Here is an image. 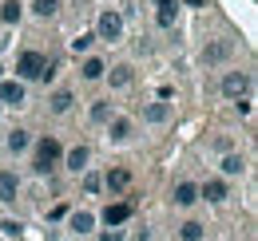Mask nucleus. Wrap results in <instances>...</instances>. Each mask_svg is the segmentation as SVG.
I'll return each instance as SVG.
<instances>
[{
  "mask_svg": "<svg viewBox=\"0 0 258 241\" xmlns=\"http://www.w3.org/2000/svg\"><path fill=\"white\" fill-rule=\"evenodd\" d=\"M60 158H64V147H60V139H52V135H44L40 143H36L32 151V170L44 178V174H52L56 166H60Z\"/></svg>",
  "mask_w": 258,
  "mask_h": 241,
  "instance_id": "f257e3e1",
  "label": "nucleus"
},
{
  "mask_svg": "<svg viewBox=\"0 0 258 241\" xmlns=\"http://www.w3.org/2000/svg\"><path fill=\"white\" fill-rule=\"evenodd\" d=\"M44 75H48V56H44V52H20L16 79L24 83V79H44Z\"/></svg>",
  "mask_w": 258,
  "mask_h": 241,
  "instance_id": "f03ea898",
  "label": "nucleus"
},
{
  "mask_svg": "<svg viewBox=\"0 0 258 241\" xmlns=\"http://www.w3.org/2000/svg\"><path fill=\"white\" fill-rule=\"evenodd\" d=\"M96 40H107V44H115V40H123V16L115 12V8H103L96 20V32H92Z\"/></svg>",
  "mask_w": 258,
  "mask_h": 241,
  "instance_id": "7ed1b4c3",
  "label": "nucleus"
},
{
  "mask_svg": "<svg viewBox=\"0 0 258 241\" xmlns=\"http://www.w3.org/2000/svg\"><path fill=\"white\" fill-rule=\"evenodd\" d=\"M28 91L20 79H0V107H24Z\"/></svg>",
  "mask_w": 258,
  "mask_h": 241,
  "instance_id": "20e7f679",
  "label": "nucleus"
},
{
  "mask_svg": "<svg viewBox=\"0 0 258 241\" xmlns=\"http://www.w3.org/2000/svg\"><path fill=\"white\" fill-rule=\"evenodd\" d=\"M246 87H250V75H246V71H226L223 75V95L226 99H242Z\"/></svg>",
  "mask_w": 258,
  "mask_h": 241,
  "instance_id": "39448f33",
  "label": "nucleus"
},
{
  "mask_svg": "<svg viewBox=\"0 0 258 241\" xmlns=\"http://www.w3.org/2000/svg\"><path fill=\"white\" fill-rule=\"evenodd\" d=\"M230 52H234L230 40H215V44L203 48V63H223V60H230Z\"/></svg>",
  "mask_w": 258,
  "mask_h": 241,
  "instance_id": "423d86ee",
  "label": "nucleus"
},
{
  "mask_svg": "<svg viewBox=\"0 0 258 241\" xmlns=\"http://www.w3.org/2000/svg\"><path fill=\"white\" fill-rule=\"evenodd\" d=\"M88 158H92L88 147H72V151L64 154V166L72 170V174H84V170H88Z\"/></svg>",
  "mask_w": 258,
  "mask_h": 241,
  "instance_id": "0eeeda50",
  "label": "nucleus"
},
{
  "mask_svg": "<svg viewBox=\"0 0 258 241\" xmlns=\"http://www.w3.org/2000/svg\"><path fill=\"white\" fill-rule=\"evenodd\" d=\"M127 217H131V202H115V206H107V210H103V221H107V229L123 225Z\"/></svg>",
  "mask_w": 258,
  "mask_h": 241,
  "instance_id": "6e6552de",
  "label": "nucleus"
},
{
  "mask_svg": "<svg viewBox=\"0 0 258 241\" xmlns=\"http://www.w3.org/2000/svg\"><path fill=\"white\" fill-rule=\"evenodd\" d=\"M16 194H20V178L12 170H0V202H16Z\"/></svg>",
  "mask_w": 258,
  "mask_h": 241,
  "instance_id": "1a4fd4ad",
  "label": "nucleus"
},
{
  "mask_svg": "<svg viewBox=\"0 0 258 241\" xmlns=\"http://www.w3.org/2000/svg\"><path fill=\"white\" fill-rule=\"evenodd\" d=\"M171 198H175V206H183V210H187V206H195V202H199V186H195V182H179Z\"/></svg>",
  "mask_w": 258,
  "mask_h": 241,
  "instance_id": "9d476101",
  "label": "nucleus"
},
{
  "mask_svg": "<svg viewBox=\"0 0 258 241\" xmlns=\"http://www.w3.org/2000/svg\"><path fill=\"white\" fill-rule=\"evenodd\" d=\"M80 75H84L88 83H96V79H103V75H107V67H103V60H96V56H88V60L80 63Z\"/></svg>",
  "mask_w": 258,
  "mask_h": 241,
  "instance_id": "9b49d317",
  "label": "nucleus"
},
{
  "mask_svg": "<svg viewBox=\"0 0 258 241\" xmlns=\"http://www.w3.org/2000/svg\"><path fill=\"white\" fill-rule=\"evenodd\" d=\"M72 103H76V99H72V91H68V87H60L56 95H52V99H48L52 115H68V111H72Z\"/></svg>",
  "mask_w": 258,
  "mask_h": 241,
  "instance_id": "f8f14e48",
  "label": "nucleus"
},
{
  "mask_svg": "<svg viewBox=\"0 0 258 241\" xmlns=\"http://www.w3.org/2000/svg\"><path fill=\"white\" fill-rule=\"evenodd\" d=\"M103 186H107L111 194H119V190H127V186H131V174H127V170H107V174H103Z\"/></svg>",
  "mask_w": 258,
  "mask_h": 241,
  "instance_id": "ddd939ff",
  "label": "nucleus"
},
{
  "mask_svg": "<svg viewBox=\"0 0 258 241\" xmlns=\"http://www.w3.org/2000/svg\"><path fill=\"white\" fill-rule=\"evenodd\" d=\"M28 147H32V135H28L24 127H16V131L8 135V151H12V154H24Z\"/></svg>",
  "mask_w": 258,
  "mask_h": 241,
  "instance_id": "4468645a",
  "label": "nucleus"
},
{
  "mask_svg": "<svg viewBox=\"0 0 258 241\" xmlns=\"http://www.w3.org/2000/svg\"><path fill=\"white\" fill-rule=\"evenodd\" d=\"M199 194H203L207 202H223V198H226V182L211 178V182H207V186H203V190H199Z\"/></svg>",
  "mask_w": 258,
  "mask_h": 241,
  "instance_id": "2eb2a0df",
  "label": "nucleus"
},
{
  "mask_svg": "<svg viewBox=\"0 0 258 241\" xmlns=\"http://www.w3.org/2000/svg\"><path fill=\"white\" fill-rule=\"evenodd\" d=\"M68 225H72L76 233H88V229L96 225V217H92L88 210H76V213H72V221H68Z\"/></svg>",
  "mask_w": 258,
  "mask_h": 241,
  "instance_id": "dca6fc26",
  "label": "nucleus"
},
{
  "mask_svg": "<svg viewBox=\"0 0 258 241\" xmlns=\"http://www.w3.org/2000/svg\"><path fill=\"white\" fill-rule=\"evenodd\" d=\"M143 119L147 123H167L171 119V107H167V103H151V107L143 111Z\"/></svg>",
  "mask_w": 258,
  "mask_h": 241,
  "instance_id": "f3484780",
  "label": "nucleus"
},
{
  "mask_svg": "<svg viewBox=\"0 0 258 241\" xmlns=\"http://www.w3.org/2000/svg\"><path fill=\"white\" fill-rule=\"evenodd\" d=\"M242 170H246L242 154H226V158H223V174H226V178H234V174H242Z\"/></svg>",
  "mask_w": 258,
  "mask_h": 241,
  "instance_id": "a211bd4d",
  "label": "nucleus"
},
{
  "mask_svg": "<svg viewBox=\"0 0 258 241\" xmlns=\"http://www.w3.org/2000/svg\"><path fill=\"white\" fill-rule=\"evenodd\" d=\"M179 241H203V225L199 221H183L179 225Z\"/></svg>",
  "mask_w": 258,
  "mask_h": 241,
  "instance_id": "6ab92c4d",
  "label": "nucleus"
},
{
  "mask_svg": "<svg viewBox=\"0 0 258 241\" xmlns=\"http://www.w3.org/2000/svg\"><path fill=\"white\" fill-rule=\"evenodd\" d=\"M56 8H60V0H32V12L40 20H48V16H56Z\"/></svg>",
  "mask_w": 258,
  "mask_h": 241,
  "instance_id": "aec40b11",
  "label": "nucleus"
},
{
  "mask_svg": "<svg viewBox=\"0 0 258 241\" xmlns=\"http://www.w3.org/2000/svg\"><path fill=\"white\" fill-rule=\"evenodd\" d=\"M111 139H115V143L131 139V119H111Z\"/></svg>",
  "mask_w": 258,
  "mask_h": 241,
  "instance_id": "412c9836",
  "label": "nucleus"
},
{
  "mask_svg": "<svg viewBox=\"0 0 258 241\" xmlns=\"http://www.w3.org/2000/svg\"><path fill=\"white\" fill-rule=\"evenodd\" d=\"M107 119H111V99H99L92 107V123H107Z\"/></svg>",
  "mask_w": 258,
  "mask_h": 241,
  "instance_id": "4be33fe9",
  "label": "nucleus"
},
{
  "mask_svg": "<svg viewBox=\"0 0 258 241\" xmlns=\"http://www.w3.org/2000/svg\"><path fill=\"white\" fill-rule=\"evenodd\" d=\"M127 83H131V67H127V63H119V67L111 71V87H127Z\"/></svg>",
  "mask_w": 258,
  "mask_h": 241,
  "instance_id": "5701e85b",
  "label": "nucleus"
},
{
  "mask_svg": "<svg viewBox=\"0 0 258 241\" xmlns=\"http://www.w3.org/2000/svg\"><path fill=\"white\" fill-rule=\"evenodd\" d=\"M175 16H179V4H171V8H159L155 24H159V28H171V24H175Z\"/></svg>",
  "mask_w": 258,
  "mask_h": 241,
  "instance_id": "b1692460",
  "label": "nucleus"
},
{
  "mask_svg": "<svg viewBox=\"0 0 258 241\" xmlns=\"http://www.w3.org/2000/svg\"><path fill=\"white\" fill-rule=\"evenodd\" d=\"M0 20H4V24H16V20H20V4H16V0H8V4L0 8Z\"/></svg>",
  "mask_w": 258,
  "mask_h": 241,
  "instance_id": "393cba45",
  "label": "nucleus"
},
{
  "mask_svg": "<svg viewBox=\"0 0 258 241\" xmlns=\"http://www.w3.org/2000/svg\"><path fill=\"white\" fill-rule=\"evenodd\" d=\"M84 190H88V194H99V190H103V178H99L96 170H84Z\"/></svg>",
  "mask_w": 258,
  "mask_h": 241,
  "instance_id": "a878e982",
  "label": "nucleus"
},
{
  "mask_svg": "<svg viewBox=\"0 0 258 241\" xmlns=\"http://www.w3.org/2000/svg\"><path fill=\"white\" fill-rule=\"evenodd\" d=\"M0 229H4V237H20L24 233V221H12L8 217V221H0Z\"/></svg>",
  "mask_w": 258,
  "mask_h": 241,
  "instance_id": "bb28decb",
  "label": "nucleus"
},
{
  "mask_svg": "<svg viewBox=\"0 0 258 241\" xmlns=\"http://www.w3.org/2000/svg\"><path fill=\"white\" fill-rule=\"evenodd\" d=\"M92 40H96V36H76V40H72V52H76V56H84V52L92 48Z\"/></svg>",
  "mask_w": 258,
  "mask_h": 241,
  "instance_id": "cd10ccee",
  "label": "nucleus"
},
{
  "mask_svg": "<svg viewBox=\"0 0 258 241\" xmlns=\"http://www.w3.org/2000/svg\"><path fill=\"white\" fill-rule=\"evenodd\" d=\"M99 241H123V233H119V229H103V233H99Z\"/></svg>",
  "mask_w": 258,
  "mask_h": 241,
  "instance_id": "c85d7f7f",
  "label": "nucleus"
},
{
  "mask_svg": "<svg viewBox=\"0 0 258 241\" xmlns=\"http://www.w3.org/2000/svg\"><path fill=\"white\" fill-rule=\"evenodd\" d=\"M155 4H159V8H171V4H179V0H155Z\"/></svg>",
  "mask_w": 258,
  "mask_h": 241,
  "instance_id": "c756f323",
  "label": "nucleus"
}]
</instances>
